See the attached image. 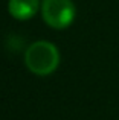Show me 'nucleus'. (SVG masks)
I'll use <instances>...</instances> for the list:
<instances>
[{"mask_svg": "<svg viewBox=\"0 0 119 120\" xmlns=\"http://www.w3.org/2000/svg\"><path fill=\"white\" fill-rule=\"evenodd\" d=\"M40 0H9V14L17 20H29L37 14Z\"/></svg>", "mask_w": 119, "mask_h": 120, "instance_id": "obj_3", "label": "nucleus"}, {"mask_svg": "<svg viewBox=\"0 0 119 120\" xmlns=\"http://www.w3.org/2000/svg\"><path fill=\"white\" fill-rule=\"evenodd\" d=\"M24 64L38 76H48L57 70L60 64V52L49 41H35L24 53Z\"/></svg>", "mask_w": 119, "mask_h": 120, "instance_id": "obj_1", "label": "nucleus"}, {"mask_svg": "<svg viewBox=\"0 0 119 120\" xmlns=\"http://www.w3.org/2000/svg\"><path fill=\"white\" fill-rule=\"evenodd\" d=\"M41 15L51 27L64 29L75 18V5L72 0H43Z\"/></svg>", "mask_w": 119, "mask_h": 120, "instance_id": "obj_2", "label": "nucleus"}]
</instances>
